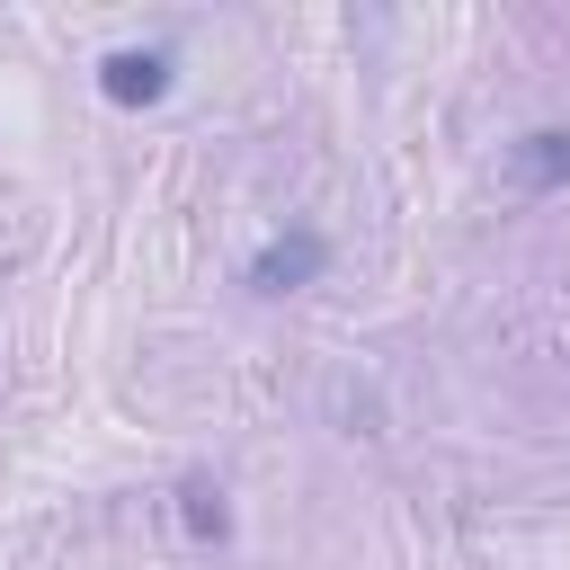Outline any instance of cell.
I'll use <instances>...</instances> for the list:
<instances>
[{"instance_id":"obj_1","label":"cell","mask_w":570,"mask_h":570,"mask_svg":"<svg viewBox=\"0 0 570 570\" xmlns=\"http://www.w3.org/2000/svg\"><path fill=\"white\" fill-rule=\"evenodd\" d=\"M330 267V240L321 232H276V240H258V258H249V294H303L312 276Z\"/></svg>"},{"instance_id":"obj_2","label":"cell","mask_w":570,"mask_h":570,"mask_svg":"<svg viewBox=\"0 0 570 570\" xmlns=\"http://www.w3.org/2000/svg\"><path fill=\"white\" fill-rule=\"evenodd\" d=\"M98 89H107V107H151V98H169V45H116V53L98 62Z\"/></svg>"},{"instance_id":"obj_3","label":"cell","mask_w":570,"mask_h":570,"mask_svg":"<svg viewBox=\"0 0 570 570\" xmlns=\"http://www.w3.org/2000/svg\"><path fill=\"white\" fill-rule=\"evenodd\" d=\"M508 178L517 187H570V125H534V134H517L508 142Z\"/></svg>"},{"instance_id":"obj_4","label":"cell","mask_w":570,"mask_h":570,"mask_svg":"<svg viewBox=\"0 0 570 570\" xmlns=\"http://www.w3.org/2000/svg\"><path fill=\"white\" fill-rule=\"evenodd\" d=\"M178 525H187L196 543H223V534H232V508H223V481H214V472H187V481H178Z\"/></svg>"}]
</instances>
